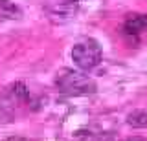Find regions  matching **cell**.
<instances>
[{"instance_id": "cell-2", "label": "cell", "mask_w": 147, "mask_h": 141, "mask_svg": "<svg viewBox=\"0 0 147 141\" xmlns=\"http://www.w3.org/2000/svg\"><path fill=\"white\" fill-rule=\"evenodd\" d=\"M70 55H72L74 64L79 70L90 72V70L99 66L101 59H103V51H101V46L94 39H83V40L74 44Z\"/></svg>"}, {"instance_id": "cell-3", "label": "cell", "mask_w": 147, "mask_h": 141, "mask_svg": "<svg viewBox=\"0 0 147 141\" xmlns=\"http://www.w3.org/2000/svg\"><path fill=\"white\" fill-rule=\"evenodd\" d=\"M79 7L81 0H44L42 2L46 19L55 26H63L74 20L79 13Z\"/></svg>"}, {"instance_id": "cell-4", "label": "cell", "mask_w": 147, "mask_h": 141, "mask_svg": "<svg viewBox=\"0 0 147 141\" xmlns=\"http://www.w3.org/2000/svg\"><path fill=\"white\" fill-rule=\"evenodd\" d=\"M123 33L136 40L147 35V15H140V13L127 15L125 22H123Z\"/></svg>"}, {"instance_id": "cell-7", "label": "cell", "mask_w": 147, "mask_h": 141, "mask_svg": "<svg viewBox=\"0 0 147 141\" xmlns=\"http://www.w3.org/2000/svg\"><path fill=\"white\" fill-rule=\"evenodd\" d=\"M0 9H13L11 2L9 0H0Z\"/></svg>"}, {"instance_id": "cell-8", "label": "cell", "mask_w": 147, "mask_h": 141, "mask_svg": "<svg viewBox=\"0 0 147 141\" xmlns=\"http://www.w3.org/2000/svg\"><path fill=\"white\" fill-rule=\"evenodd\" d=\"M121 141H147V139L140 138V136H134V138H127V139H121Z\"/></svg>"}, {"instance_id": "cell-6", "label": "cell", "mask_w": 147, "mask_h": 141, "mask_svg": "<svg viewBox=\"0 0 147 141\" xmlns=\"http://www.w3.org/2000/svg\"><path fill=\"white\" fill-rule=\"evenodd\" d=\"M4 141H31V139L24 138V136H9V138H6Z\"/></svg>"}, {"instance_id": "cell-5", "label": "cell", "mask_w": 147, "mask_h": 141, "mask_svg": "<svg viewBox=\"0 0 147 141\" xmlns=\"http://www.w3.org/2000/svg\"><path fill=\"white\" fill-rule=\"evenodd\" d=\"M127 125H131L132 128H145L147 126V110H134L127 116Z\"/></svg>"}, {"instance_id": "cell-1", "label": "cell", "mask_w": 147, "mask_h": 141, "mask_svg": "<svg viewBox=\"0 0 147 141\" xmlns=\"http://www.w3.org/2000/svg\"><path fill=\"white\" fill-rule=\"evenodd\" d=\"M55 86L57 90L64 95H88L96 92V83L92 77H88L85 72L79 70H72V68H63L55 74Z\"/></svg>"}]
</instances>
